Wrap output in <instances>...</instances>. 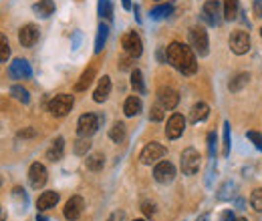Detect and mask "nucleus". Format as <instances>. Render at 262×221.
<instances>
[{"label": "nucleus", "instance_id": "f257e3e1", "mask_svg": "<svg viewBox=\"0 0 262 221\" xmlns=\"http://www.w3.org/2000/svg\"><path fill=\"white\" fill-rule=\"evenodd\" d=\"M165 60L178 69L182 75H194L198 71V60H196V53L192 51V47L182 42H171L167 51H165Z\"/></svg>", "mask_w": 262, "mask_h": 221}, {"label": "nucleus", "instance_id": "f03ea898", "mask_svg": "<svg viewBox=\"0 0 262 221\" xmlns=\"http://www.w3.org/2000/svg\"><path fill=\"white\" fill-rule=\"evenodd\" d=\"M190 47H192V51L196 55L208 56V53H210V38H208V32L202 27H194L190 30Z\"/></svg>", "mask_w": 262, "mask_h": 221}, {"label": "nucleus", "instance_id": "7ed1b4c3", "mask_svg": "<svg viewBox=\"0 0 262 221\" xmlns=\"http://www.w3.org/2000/svg\"><path fill=\"white\" fill-rule=\"evenodd\" d=\"M180 165H182V173L184 175H196L200 171V165H202V155L194 147H188V149L182 151Z\"/></svg>", "mask_w": 262, "mask_h": 221}, {"label": "nucleus", "instance_id": "20e7f679", "mask_svg": "<svg viewBox=\"0 0 262 221\" xmlns=\"http://www.w3.org/2000/svg\"><path fill=\"white\" fill-rule=\"evenodd\" d=\"M73 105H75L73 95H65L63 93V95H57V97L51 99L49 110H51V115H55V117H67L71 113Z\"/></svg>", "mask_w": 262, "mask_h": 221}, {"label": "nucleus", "instance_id": "39448f33", "mask_svg": "<svg viewBox=\"0 0 262 221\" xmlns=\"http://www.w3.org/2000/svg\"><path fill=\"white\" fill-rule=\"evenodd\" d=\"M165 153H167V149L164 145H160V143H147L143 147L141 155H139V161L143 165H156V163H160L165 157Z\"/></svg>", "mask_w": 262, "mask_h": 221}, {"label": "nucleus", "instance_id": "423d86ee", "mask_svg": "<svg viewBox=\"0 0 262 221\" xmlns=\"http://www.w3.org/2000/svg\"><path fill=\"white\" fill-rule=\"evenodd\" d=\"M121 44H123L125 55H129L131 58H139V56L143 55V42H141L139 34H137V32H133V30H129V32H125V34H123Z\"/></svg>", "mask_w": 262, "mask_h": 221}, {"label": "nucleus", "instance_id": "0eeeda50", "mask_svg": "<svg viewBox=\"0 0 262 221\" xmlns=\"http://www.w3.org/2000/svg\"><path fill=\"white\" fill-rule=\"evenodd\" d=\"M228 47L234 55H246L250 51V36L244 30H234L228 38Z\"/></svg>", "mask_w": 262, "mask_h": 221}, {"label": "nucleus", "instance_id": "6e6552de", "mask_svg": "<svg viewBox=\"0 0 262 221\" xmlns=\"http://www.w3.org/2000/svg\"><path fill=\"white\" fill-rule=\"evenodd\" d=\"M99 129V117L93 113H85L77 121V133L79 137H91L93 133Z\"/></svg>", "mask_w": 262, "mask_h": 221}, {"label": "nucleus", "instance_id": "1a4fd4ad", "mask_svg": "<svg viewBox=\"0 0 262 221\" xmlns=\"http://www.w3.org/2000/svg\"><path fill=\"white\" fill-rule=\"evenodd\" d=\"M220 2L218 0H208V2L202 6V20L208 27H218L220 25Z\"/></svg>", "mask_w": 262, "mask_h": 221}, {"label": "nucleus", "instance_id": "9d476101", "mask_svg": "<svg viewBox=\"0 0 262 221\" xmlns=\"http://www.w3.org/2000/svg\"><path fill=\"white\" fill-rule=\"evenodd\" d=\"M176 177V167L169 161H160L154 165V179L158 183H171Z\"/></svg>", "mask_w": 262, "mask_h": 221}, {"label": "nucleus", "instance_id": "9b49d317", "mask_svg": "<svg viewBox=\"0 0 262 221\" xmlns=\"http://www.w3.org/2000/svg\"><path fill=\"white\" fill-rule=\"evenodd\" d=\"M178 103H180V95H178V91H173L171 86H162L158 91V105L164 107L165 110L176 109Z\"/></svg>", "mask_w": 262, "mask_h": 221}, {"label": "nucleus", "instance_id": "f8f14e48", "mask_svg": "<svg viewBox=\"0 0 262 221\" xmlns=\"http://www.w3.org/2000/svg\"><path fill=\"white\" fill-rule=\"evenodd\" d=\"M184 129H186V119H184V117H182L180 113H173V115H171V117L167 119L165 135H167V139L176 141V139H180V137H182Z\"/></svg>", "mask_w": 262, "mask_h": 221}, {"label": "nucleus", "instance_id": "ddd939ff", "mask_svg": "<svg viewBox=\"0 0 262 221\" xmlns=\"http://www.w3.org/2000/svg\"><path fill=\"white\" fill-rule=\"evenodd\" d=\"M47 179H49V173H47V167L42 165V163H33L31 165V169H29V181H31V185L34 187V189H40L42 185L47 183Z\"/></svg>", "mask_w": 262, "mask_h": 221}, {"label": "nucleus", "instance_id": "4468645a", "mask_svg": "<svg viewBox=\"0 0 262 221\" xmlns=\"http://www.w3.org/2000/svg\"><path fill=\"white\" fill-rule=\"evenodd\" d=\"M38 36H40V32H38V27L36 25H25L23 28L18 30V42L23 44V47H27V49L34 47Z\"/></svg>", "mask_w": 262, "mask_h": 221}, {"label": "nucleus", "instance_id": "2eb2a0df", "mask_svg": "<svg viewBox=\"0 0 262 221\" xmlns=\"http://www.w3.org/2000/svg\"><path fill=\"white\" fill-rule=\"evenodd\" d=\"M83 207H85L83 197L75 195V197H71V199H69L67 203H65V207H63V213H65V217H67L69 221H75V219H79V217H81V213H83Z\"/></svg>", "mask_w": 262, "mask_h": 221}, {"label": "nucleus", "instance_id": "dca6fc26", "mask_svg": "<svg viewBox=\"0 0 262 221\" xmlns=\"http://www.w3.org/2000/svg\"><path fill=\"white\" fill-rule=\"evenodd\" d=\"M8 75L12 79H31L33 75V69H31V64L25 60V58H16L10 62L8 66Z\"/></svg>", "mask_w": 262, "mask_h": 221}, {"label": "nucleus", "instance_id": "f3484780", "mask_svg": "<svg viewBox=\"0 0 262 221\" xmlns=\"http://www.w3.org/2000/svg\"><path fill=\"white\" fill-rule=\"evenodd\" d=\"M109 95H111V77H107V75H105V77L99 81L97 88H95L93 101H95V103H105Z\"/></svg>", "mask_w": 262, "mask_h": 221}, {"label": "nucleus", "instance_id": "a211bd4d", "mask_svg": "<svg viewBox=\"0 0 262 221\" xmlns=\"http://www.w3.org/2000/svg\"><path fill=\"white\" fill-rule=\"evenodd\" d=\"M57 203H59V193L57 191H42V195L36 201V207H38V211H47V209H53Z\"/></svg>", "mask_w": 262, "mask_h": 221}, {"label": "nucleus", "instance_id": "6ab92c4d", "mask_svg": "<svg viewBox=\"0 0 262 221\" xmlns=\"http://www.w3.org/2000/svg\"><path fill=\"white\" fill-rule=\"evenodd\" d=\"M210 115V107L206 103H196L190 110V123H202Z\"/></svg>", "mask_w": 262, "mask_h": 221}, {"label": "nucleus", "instance_id": "aec40b11", "mask_svg": "<svg viewBox=\"0 0 262 221\" xmlns=\"http://www.w3.org/2000/svg\"><path fill=\"white\" fill-rule=\"evenodd\" d=\"M93 79H95V66H89V69H85L83 75L79 77V81H77V84H75V91H77V93L87 91V88L91 86Z\"/></svg>", "mask_w": 262, "mask_h": 221}, {"label": "nucleus", "instance_id": "412c9836", "mask_svg": "<svg viewBox=\"0 0 262 221\" xmlns=\"http://www.w3.org/2000/svg\"><path fill=\"white\" fill-rule=\"evenodd\" d=\"M141 109H143V105H141V99L139 97H127L125 99V105H123L125 117H135V115H139Z\"/></svg>", "mask_w": 262, "mask_h": 221}, {"label": "nucleus", "instance_id": "4be33fe9", "mask_svg": "<svg viewBox=\"0 0 262 221\" xmlns=\"http://www.w3.org/2000/svg\"><path fill=\"white\" fill-rule=\"evenodd\" d=\"M63 153H65V139L63 137H57L51 143V147L47 149V159L49 161H59L63 157Z\"/></svg>", "mask_w": 262, "mask_h": 221}, {"label": "nucleus", "instance_id": "5701e85b", "mask_svg": "<svg viewBox=\"0 0 262 221\" xmlns=\"http://www.w3.org/2000/svg\"><path fill=\"white\" fill-rule=\"evenodd\" d=\"M103 165H105V155L103 153H91V155H87L85 167L89 169V171H101Z\"/></svg>", "mask_w": 262, "mask_h": 221}, {"label": "nucleus", "instance_id": "b1692460", "mask_svg": "<svg viewBox=\"0 0 262 221\" xmlns=\"http://www.w3.org/2000/svg\"><path fill=\"white\" fill-rule=\"evenodd\" d=\"M248 81H250V75H248V73H238V75H234V77L230 79L228 88H230L232 93H238V91H242V88L248 84Z\"/></svg>", "mask_w": 262, "mask_h": 221}, {"label": "nucleus", "instance_id": "393cba45", "mask_svg": "<svg viewBox=\"0 0 262 221\" xmlns=\"http://www.w3.org/2000/svg\"><path fill=\"white\" fill-rule=\"evenodd\" d=\"M109 139H111L113 143H117V145L125 141V125L121 121H115L113 127L109 129Z\"/></svg>", "mask_w": 262, "mask_h": 221}, {"label": "nucleus", "instance_id": "a878e982", "mask_svg": "<svg viewBox=\"0 0 262 221\" xmlns=\"http://www.w3.org/2000/svg\"><path fill=\"white\" fill-rule=\"evenodd\" d=\"M33 10H34L38 16L47 18V16H51V14L55 12V2H53V0H40V2H36V4L33 6Z\"/></svg>", "mask_w": 262, "mask_h": 221}, {"label": "nucleus", "instance_id": "bb28decb", "mask_svg": "<svg viewBox=\"0 0 262 221\" xmlns=\"http://www.w3.org/2000/svg\"><path fill=\"white\" fill-rule=\"evenodd\" d=\"M131 86H133V91L137 95H143L145 93V83H143V75H141L139 69L131 71Z\"/></svg>", "mask_w": 262, "mask_h": 221}, {"label": "nucleus", "instance_id": "cd10ccee", "mask_svg": "<svg viewBox=\"0 0 262 221\" xmlns=\"http://www.w3.org/2000/svg\"><path fill=\"white\" fill-rule=\"evenodd\" d=\"M107 36H109V27L101 22L99 28H97V36H95V53H101L103 51L105 42H107Z\"/></svg>", "mask_w": 262, "mask_h": 221}, {"label": "nucleus", "instance_id": "c85d7f7f", "mask_svg": "<svg viewBox=\"0 0 262 221\" xmlns=\"http://www.w3.org/2000/svg\"><path fill=\"white\" fill-rule=\"evenodd\" d=\"M222 12L226 20H234L238 16V0H224L222 2Z\"/></svg>", "mask_w": 262, "mask_h": 221}, {"label": "nucleus", "instance_id": "c756f323", "mask_svg": "<svg viewBox=\"0 0 262 221\" xmlns=\"http://www.w3.org/2000/svg\"><path fill=\"white\" fill-rule=\"evenodd\" d=\"M99 16L101 18H107V20H111L113 18V4H111V0H99Z\"/></svg>", "mask_w": 262, "mask_h": 221}, {"label": "nucleus", "instance_id": "7c9ffc66", "mask_svg": "<svg viewBox=\"0 0 262 221\" xmlns=\"http://www.w3.org/2000/svg\"><path fill=\"white\" fill-rule=\"evenodd\" d=\"M10 95H12L16 101H20V103H29V101H31L29 91H27V88H23L20 84H14V86L10 88Z\"/></svg>", "mask_w": 262, "mask_h": 221}, {"label": "nucleus", "instance_id": "2f4dec72", "mask_svg": "<svg viewBox=\"0 0 262 221\" xmlns=\"http://www.w3.org/2000/svg\"><path fill=\"white\" fill-rule=\"evenodd\" d=\"M8 58H10V44L6 34L0 32V62H6Z\"/></svg>", "mask_w": 262, "mask_h": 221}, {"label": "nucleus", "instance_id": "473e14b6", "mask_svg": "<svg viewBox=\"0 0 262 221\" xmlns=\"http://www.w3.org/2000/svg\"><path fill=\"white\" fill-rule=\"evenodd\" d=\"M230 123H224V131H222V155L224 157H228L230 155Z\"/></svg>", "mask_w": 262, "mask_h": 221}, {"label": "nucleus", "instance_id": "72a5a7b5", "mask_svg": "<svg viewBox=\"0 0 262 221\" xmlns=\"http://www.w3.org/2000/svg\"><path fill=\"white\" fill-rule=\"evenodd\" d=\"M89 149H91L89 137H81V139L75 141V155H87V153H89Z\"/></svg>", "mask_w": 262, "mask_h": 221}, {"label": "nucleus", "instance_id": "f704fd0d", "mask_svg": "<svg viewBox=\"0 0 262 221\" xmlns=\"http://www.w3.org/2000/svg\"><path fill=\"white\" fill-rule=\"evenodd\" d=\"M171 12H173V6H171V4H162V6H156L154 10H151V18L160 20V18H165V16H169Z\"/></svg>", "mask_w": 262, "mask_h": 221}, {"label": "nucleus", "instance_id": "c9c22d12", "mask_svg": "<svg viewBox=\"0 0 262 221\" xmlns=\"http://www.w3.org/2000/svg\"><path fill=\"white\" fill-rule=\"evenodd\" d=\"M250 205H252V209L254 211H262V187H258V189H254L252 191V195H250Z\"/></svg>", "mask_w": 262, "mask_h": 221}, {"label": "nucleus", "instance_id": "e433bc0d", "mask_svg": "<svg viewBox=\"0 0 262 221\" xmlns=\"http://www.w3.org/2000/svg\"><path fill=\"white\" fill-rule=\"evenodd\" d=\"M164 115H165V109H164V107H160V105H154V107H151V113H149V119H151V121L160 123V121L164 119Z\"/></svg>", "mask_w": 262, "mask_h": 221}, {"label": "nucleus", "instance_id": "4c0bfd02", "mask_svg": "<svg viewBox=\"0 0 262 221\" xmlns=\"http://www.w3.org/2000/svg\"><path fill=\"white\" fill-rule=\"evenodd\" d=\"M246 137L254 143V147H256L258 151H262V135H260L258 131H248V133H246Z\"/></svg>", "mask_w": 262, "mask_h": 221}, {"label": "nucleus", "instance_id": "58836bf2", "mask_svg": "<svg viewBox=\"0 0 262 221\" xmlns=\"http://www.w3.org/2000/svg\"><path fill=\"white\" fill-rule=\"evenodd\" d=\"M230 191H234V183H224L222 185V193H218V197L220 199H230V197H234V193H230Z\"/></svg>", "mask_w": 262, "mask_h": 221}, {"label": "nucleus", "instance_id": "ea45409f", "mask_svg": "<svg viewBox=\"0 0 262 221\" xmlns=\"http://www.w3.org/2000/svg\"><path fill=\"white\" fill-rule=\"evenodd\" d=\"M36 135V131L33 129V127H27V129H23V131H18V139H31V137H34Z\"/></svg>", "mask_w": 262, "mask_h": 221}, {"label": "nucleus", "instance_id": "a19ab883", "mask_svg": "<svg viewBox=\"0 0 262 221\" xmlns=\"http://www.w3.org/2000/svg\"><path fill=\"white\" fill-rule=\"evenodd\" d=\"M208 149H210V155L214 157L216 155V133H208Z\"/></svg>", "mask_w": 262, "mask_h": 221}, {"label": "nucleus", "instance_id": "79ce46f5", "mask_svg": "<svg viewBox=\"0 0 262 221\" xmlns=\"http://www.w3.org/2000/svg\"><path fill=\"white\" fill-rule=\"evenodd\" d=\"M133 60H135V58H131L129 55H127V56H123V58L119 60V69H121V71H127V69H131V64H133Z\"/></svg>", "mask_w": 262, "mask_h": 221}, {"label": "nucleus", "instance_id": "37998d69", "mask_svg": "<svg viewBox=\"0 0 262 221\" xmlns=\"http://www.w3.org/2000/svg\"><path fill=\"white\" fill-rule=\"evenodd\" d=\"M107 221H125V211H121V209L113 211V213H111V217H109Z\"/></svg>", "mask_w": 262, "mask_h": 221}, {"label": "nucleus", "instance_id": "c03bdc74", "mask_svg": "<svg viewBox=\"0 0 262 221\" xmlns=\"http://www.w3.org/2000/svg\"><path fill=\"white\" fill-rule=\"evenodd\" d=\"M141 209H143L145 215H154V211H156V209H154V203H149V201H145Z\"/></svg>", "mask_w": 262, "mask_h": 221}, {"label": "nucleus", "instance_id": "a18cd8bd", "mask_svg": "<svg viewBox=\"0 0 262 221\" xmlns=\"http://www.w3.org/2000/svg\"><path fill=\"white\" fill-rule=\"evenodd\" d=\"M234 219H236L234 211H224V213L220 215V221H234Z\"/></svg>", "mask_w": 262, "mask_h": 221}, {"label": "nucleus", "instance_id": "49530a36", "mask_svg": "<svg viewBox=\"0 0 262 221\" xmlns=\"http://www.w3.org/2000/svg\"><path fill=\"white\" fill-rule=\"evenodd\" d=\"M254 12H256V16L262 18V0H254Z\"/></svg>", "mask_w": 262, "mask_h": 221}, {"label": "nucleus", "instance_id": "de8ad7c7", "mask_svg": "<svg viewBox=\"0 0 262 221\" xmlns=\"http://www.w3.org/2000/svg\"><path fill=\"white\" fill-rule=\"evenodd\" d=\"M121 4H123L125 10H129V8H131V0H121Z\"/></svg>", "mask_w": 262, "mask_h": 221}, {"label": "nucleus", "instance_id": "09e8293b", "mask_svg": "<svg viewBox=\"0 0 262 221\" xmlns=\"http://www.w3.org/2000/svg\"><path fill=\"white\" fill-rule=\"evenodd\" d=\"M208 219H210V215H208V213H204V215H200V217L196 219V221H208Z\"/></svg>", "mask_w": 262, "mask_h": 221}, {"label": "nucleus", "instance_id": "8fccbe9b", "mask_svg": "<svg viewBox=\"0 0 262 221\" xmlns=\"http://www.w3.org/2000/svg\"><path fill=\"white\" fill-rule=\"evenodd\" d=\"M0 221H4V211H2V207H0Z\"/></svg>", "mask_w": 262, "mask_h": 221}, {"label": "nucleus", "instance_id": "3c124183", "mask_svg": "<svg viewBox=\"0 0 262 221\" xmlns=\"http://www.w3.org/2000/svg\"><path fill=\"white\" fill-rule=\"evenodd\" d=\"M36 221H47V219H45V217H42V215H38V217H36Z\"/></svg>", "mask_w": 262, "mask_h": 221}, {"label": "nucleus", "instance_id": "603ef678", "mask_svg": "<svg viewBox=\"0 0 262 221\" xmlns=\"http://www.w3.org/2000/svg\"><path fill=\"white\" fill-rule=\"evenodd\" d=\"M234 221H248V219H244V217H238V219H234Z\"/></svg>", "mask_w": 262, "mask_h": 221}, {"label": "nucleus", "instance_id": "864d4df0", "mask_svg": "<svg viewBox=\"0 0 262 221\" xmlns=\"http://www.w3.org/2000/svg\"><path fill=\"white\" fill-rule=\"evenodd\" d=\"M133 221H145V219H133Z\"/></svg>", "mask_w": 262, "mask_h": 221}, {"label": "nucleus", "instance_id": "5fc2aeb1", "mask_svg": "<svg viewBox=\"0 0 262 221\" xmlns=\"http://www.w3.org/2000/svg\"><path fill=\"white\" fill-rule=\"evenodd\" d=\"M0 183H2V177H0Z\"/></svg>", "mask_w": 262, "mask_h": 221}, {"label": "nucleus", "instance_id": "6e6d98bb", "mask_svg": "<svg viewBox=\"0 0 262 221\" xmlns=\"http://www.w3.org/2000/svg\"><path fill=\"white\" fill-rule=\"evenodd\" d=\"M260 36H262V28H260Z\"/></svg>", "mask_w": 262, "mask_h": 221}]
</instances>
